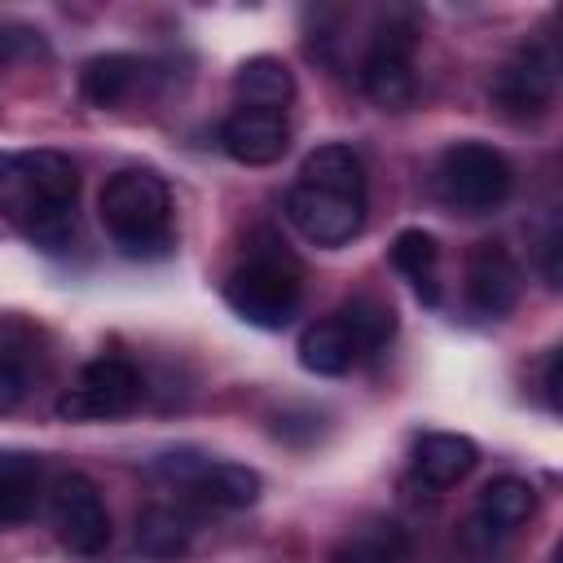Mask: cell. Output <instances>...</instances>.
Here are the masks:
<instances>
[{
    "mask_svg": "<svg viewBox=\"0 0 563 563\" xmlns=\"http://www.w3.org/2000/svg\"><path fill=\"white\" fill-rule=\"evenodd\" d=\"M79 172L62 150H4L0 154V220L26 242L62 251L75 233Z\"/></svg>",
    "mask_w": 563,
    "mask_h": 563,
    "instance_id": "1",
    "label": "cell"
},
{
    "mask_svg": "<svg viewBox=\"0 0 563 563\" xmlns=\"http://www.w3.org/2000/svg\"><path fill=\"white\" fill-rule=\"evenodd\" d=\"M290 224L312 246H343L365 224V167L352 145H317L286 194Z\"/></svg>",
    "mask_w": 563,
    "mask_h": 563,
    "instance_id": "2",
    "label": "cell"
},
{
    "mask_svg": "<svg viewBox=\"0 0 563 563\" xmlns=\"http://www.w3.org/2000/svg\"><path fill=\"white\" fill-rule=\"evenodd\" d=\"M101 224L123 255H163L172 246V194L150 167H123L101 185Z\"/></svg>",
    "mask_w": 563,
    "mask_h": 563,
    "instance_id": "3",
    "label": "cell"
},
{
    "mask_svg": "<svg viewBox=\"0 0 563 563\" xmlns=\"http://www.w3.org/2000/svg\"><path fill=\"white\" fill-rule=\"evenodd\" d=\"M299 299H303V273L277 242L251 246V255L224 282V303L246 325H260V330L290 325L299 312Z\"/></svg>",
    "mask_w": 563,
    "mask_h": 563,
    "instance_id": "4",
    "label": "cell"
},
{
    "mask_svg": "<svg viewBox=\"0 0 563 563\" xmlns=\"http://www.w3.org/2000/svg\"><path fill=\"white\" fill-rule=\"evenodd\" d=\"M515 172L501 150L484 141H457L435 163V194L462 216H488L510 198Z\"/></svg>",
    "mask_w": 563,
    "mask_h": 563,
    "instance_id": "5",
    "label": "cell"
},
{
    "mask_svg": "<svg viewBox=\"0 0 563 563\" xmlns=\"http://www.w3.org/2000/svg\"><path fill=\"white\" fill-rule=\"evenodd\" d=\"M141 369L123 356H97L79 369L75 387L62 391L57 400V418L70 422H101V418H123L141 405Z\"/></svg>",
    "mask_w": 563,
    "mask_h": 563,
    "instance_id": "6",
    "label": "cell"
},
{
    "mask_svg": "<svg viewBox=\"0 0 563 563\" xmlns=\"http://www.w3.org/2000/svg\"><path fill=\"white\" fill-rule=\"evenodd\" d=\"M154 471L172 484H180L185 493H194L198 501L207 506H220V510H242L260 497V475L242 462H220V457H207V453H194V449H176V453H163L154 462Z\"/></svg>",
    "mask_w": 563,
    "mask_h": 563,
    "instance_id": "7",
    "label": "cell"
},
{
    "mask_svg": "<svg viewBox=\"0 0 563 563\" xmlns=\"http://www.w3.org/2000/svg\"><path fill=\"white\" fill-rule=\"evenodd\" d=\"M48 523H53V537L75 554H101L106 541H110V510H106L97 484L79 471L53 479Z\"/></svg>",
    "mask_w": 563,
    "mask_h": 563,
    "instance_id": "8",
    "label": "cell"
},
{
    "mask_svg": "<svg viewBox=\"0 0 563 563\" xmlns=\"http://www.w3.org/2000/svg\"><path fill=\"white\" fill-rule=\"evenodd\" d=\"M361 88L374 106L400 110L413 97V26L409 22H383L365 48L361 62Z\"/></svg>",
    "mask_w": 563,
    "mask_h": 563,
    "instance_id": "9",
    "label": "cell"
},
{
    "mask_svg": "<svg viewBox=\"0 0 563 563\" xmlns=\"http://www.w3.org/2000/svg\"><path fill=\"white\" fill-rule=\"evenodd\" d=\"M559 92V53L550 40H532L523 44L497 75L493 97L510 119H537L550 110Z\"/></svg>",
    "mask_w": 563,
    "mask_h": 563,
    "instance_id": "10",
    "label": "cell"
},
{
    "mask_svg": "<svg viewBox=\"0 0 563 563\" xmlns=\"http://www.w3.org/2000/svg\"><path fill=\"white\" fill-rule=\"evenodd\" d=\"M48 369L44 330L18 312H0V413L18 409Z\"/></svg>",
    "mask_w": 563,
    "mask_h": 563,
    "instance_id": "11",
    "label": "cell"
},
{
    "mask_svg": "<svg viewBox=\"0 0 563 563\" xmlns=\"http://www.w3.org/2000/svg\"><path fill=\"white\" fill-rule=\"evenodd\" d=\"M220 145L229 158L246 163V167H268L286 154L290 145V123L282 110H255V106H238L224 123H220Z\"/></svg>",
    "mask_w": 563,
    "mask_h": 563,
    "instance_id": "12",
    "label": "cell"
},
{
    "mask_svg": "<svg viewBox=\"0 0 563 563\" xmlns=\"http://www.w3.org/2000/svg\"><path fill=\"white\" fill-rule=\"evenodd\" d=\"M519 264L501 242H479L466 260V303L479 317H506L519 303Z\"/></svg>",
    "mask_w": 563,
    "mask_h": 563,
    "instance_id": "13",
    "label": "cell"
},
{
    "mask_svg": "<svg viewBox=\"0 0 563 563\" xmlns=\"http://www.w3.org/2000/svg\"><path fill=\"white\" fill-rule=\"evenodd\" d=\"M361 356H369V347L361 343V334L352 330V321L343 312H330L299 334V365L312 374H325V378L347 374Z\"/></svg>",
    "mask_w": 563,
    "mask_h": 563,
    "instance_id": "14",
    "label": "cell"
},
{
    "mask_svg": "<svg viewBox=\"0 0 563 563\" xmlns=\"http://www.w3.org/2000/svg\"><path fill=\"white\" fill-rule=\"evenodd\" d=\"M479 462L475 440L457 435V431H431L413 444V471L422 484L431 488H453L457 479H466Z\"/></svg>",
    "mask_w": 563,
    "mask_h": 563,
    "instance_id": "15",
    "label": "cell"
},
{
    "mask_svg": "<svg viewBox=\"0 0 563 563\" xmlns=\"http://www.w3.org/2000/svg\"><path fill=\"white\" fill-rule=\"evenodd\" d=\"M145 62L132 57V53H106V57H92L84 70H79V92L92 101V106H123L141 84H145Z\"/></svg>",
    "mask_w": 563,
    "mask_h": 563,
    "instance_id": "16",
    "label": "cell"
},
{
    "mask_svg": "<svg viewBox=\"0 0 563 563\" xmlns=\"http://www.w3.org/2000/svg\"><path fill=\"white\" fill-rule=\"evenodd\" d=\"M233 97L238 106H255V110H286V101L295 97V75L282 57H246L233 70Z\"/></svg>",
    "mask_w": 563,
    "mask_h": 563,
    "instance_id": "17",
    "label": "cell"
},
{
    "mask_svg": "<svg viewBox=\"0 0 563 563\" xmlns=\"http://www.w3.org/2000/svg\"><path fill=\"white\" fill-rule=\"evenodd\" d=\"M391 264L422 303H440V242L427 229H400L391 242Z\"/></svg>",
    "mask_w": 563,
    "mask_h": 563,
    "instance_id": "18",
    "label": "cell"
},
{
    "mask_svg": "<svg viewBox=\"0 0 563 563\" xmlns=\"http://www.w3.org/2000/svg\"><path fill=\"white\" fill-rule=\"evenodd\" d=\"M44 466L31 453H0V528L22 523L40 501Z\"/></svg>",
    "mask_w": 563,
    "mask_h": 563,
    "instance_id": "19",
    "label": "cell"
},
{
    "mask_svg": "<svg viewBox=\"0 0 563 563\" xmlns=\"http://www.w3.org/2000/svg\"><path fill=\"white\" fill-rule=\"evenodd\" d=\"M405 559H409V541L391 519L352 528L334 550V563H405Z\"/></svg>",
    "mask_w": 563,
    "mask_h": 563,
    "instance_id": "20",
    "label": "cell"
},
{
    "mask_svg": "<svg viewBox=\"0 0 563 563\" xmlns=\"http://www.w3.org/2000/svg\"><path fill=\"white\" fill-rule=\"evenodd\" d=\"M532 510H537V488L519 475H501V479L484 484V493H479V519L497 532H510V528L528 523Z\"/></svg>",
    "mask_w": 563,
    "mask_h": 563,
    "instance_id": "21",
    "label": "cell"
},
{
    "mask_svg": "<svg viewBox=\"0 0 563 563\" xmlns=\"http://www.w3.org/2000/svg\"><path fill=\"white\" fill-rule=\"evenodd\" d=\"M189 537H194V519L176 506H150L141 510L136 519V545L150 554V559H176L189 550Z\"/></svg>",
    "mask_w": 563,
    "mask_h": 563,
    "instance_id": "22",
    "label": "cell"
},
{
    "mask_svg": "<svg viewBox=\"0 0 563 563\" xmlns=\"http://www.w3.org/2000/svg\"><path fill=\"white\" fill-rule=\"evenodd\" d=\"M339 312L352 321V330L361 334V343H365L369 352H378V347L396 334V312H391V303L378 299V295H356V299H347Z\"/></svg>",
    "mask_w": 563,
    "mask_h": 563,
    "instance_id": "23",
    "label": "cell"
},
{
    "mask_svg": "<svg viewBox=\"0 0 563 563\" xmlns=\"http://www.w3.org/2000/svg\"><path fill=\"white\" fill-rule=\"evenodd\" d=\"M545 396L559 409V352H550V365H545Z\"/></svg>",
    "mask_w": 563,
    "mask_h": 563,
    "instance_id": "24",
    "label": "cell"
}]
</instances>
